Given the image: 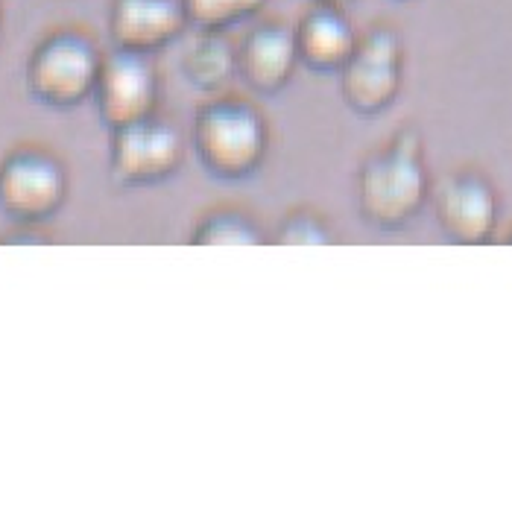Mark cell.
Segmentation results:
<instances>
[{
  "instance_id": "obj_1",
  "label": "cell",
  "mask_w": 512,
  "mask_h": 512,
  "mask_svg": "<svg viewBox=\"0 0 512 512\" xmlns=\"http://www.w3.org/2000/svg\"><path fill=\"white\" fill-rule=\"evenodd\" d=\"M428 197V173L416 132H398L393 144L360 170V211L381 229L407 226Z\"/></svg>"
},
{
  "instance_id": "obj_2",
  "label": "cell",
  "mask_w": 512,
  "mask_h": 512,
  "mask_svg": "<svg viewBox=\"0 0 512 512\" xmlns=\"http://www.w3.org/2000/svg\"><path fill=\"white\" fill-rule=\"evenodd\" d=\"M103 53L77 27H59L36 44L27 62V85L44 106H79L100 79Z\"/></svg>"
},
{
  "instance_id": "obj_3",
  "label": "cell",
  "mask_w": 512,
  "mask_h": 512,
  "mask_svg": "<svg viewBox=\"0 0 512 512\" xmlns=\"http://www.w3.org/2000/svg\"><path fill=\"white\" fill-rule=\"evenodd\" d=\"M65 191L62 161L39 147H18L0 161V208L21 223L53 217L65 202Z\"/></svg>"
},
{
  "instance_id": "obj_4",
  "label": "cell",
  "mask_w": 512,
  "mask_h": 512,
  "mask_svg": "<svg viewBox=\"0 0 512 512\" xmlns=\"http://www.w3.org/2000/svg\"><path fill=\"white\" fill-rule=\"evenodd\" d=\"M404 44L393 27H375L357 39L355 53L343 65L346 103L360 115H378L390 109L401 88Z\"/></svg>"
},
{
  "instance_id": "obj_5",
  "label": "cell",
  "mask_w": 512,
  "mask_h": 512,
  "mask_svg": "<svg viewBox=\"0 0 512 512\" xmlns=\"http://www.w3.org/2000/svg\"><path fill=\"white\" fill-rule=\"evenodd\" d=\"M199 156L220 176L249 173L264 153V123L249 106H211L199 115Z\"/></svg>"
},
{
  "instance_id": "obj_6",
  "label": "cell",
  "mask_w": 512,
  "mask_h": 512,
  "mask_svg": "<svg viewBox=\"0 0 512 512\" xmlns=\"http://www.w3.org/2000/svg\"><path fill=\"white\" fill-rule=\"evenodd\" d=\"M153 88V71L147 68L141 53L115 50L112 56H103L94 91L106 123L126 129L138 120H147V112L153 106Z\"/></svg>"
},
{
  "instance_id": "obj_7",
  "label": "cell",
  "mask_w": 512,
  "mask_h": 512,
  "mask_svg": "<svg viewBox=\"0 0 512 512\" xmlns=\"http://www.w3.org/2000/svg\"><path fill=\"white\" fill-rule=\"evenodd\" d=\"M188 27L182 0H112L109 36L118 50L153 53Z\"/></svg>"
},
{
  "instance_id": "obj_8",
  "label": "cell",
  "mask_w": 512,
  "mask_h": 512,
  "mask_svg": "<svg viewBox=\"0 0 512 512\" xmlns=\"http://www.w3.org/2000/svg\"><path fill=\"white\" fill-rule=\"evenodd\" d=\"M436 217L451 240L480 243L495 229L498 202L486 179L474 173H457L436 191Z\"/></svg>"
},
{
  "instance_id": "obj_9",
  "label": "cell",
  "mask_w": 512,
  "mask_h": 512,
  "mask_svg": "<svg viewBox=\"0 0 512 512\" xmlns=\"http://www.w3.org/2000/svg\"><path fill=\"white\" fill-rule=\"evenodd\" d=\"M293 36H296L299 59L322 74L343 71V65L349 62L357 47L355 27L340 6L314 3L293 27Z\"/></svg>"
},
{
  "instance_id": "obj_10",
  "label": "cell",
  "mask_w": 512,
  "mask_h": 512,
  "mask_svg": "<svg viewBox=\"0 0 512 512\" xmlns=\"http://www.w3.org/2000/svg\"><path fill=\"white\" fill-rule=\"evenodd\" d=\"M179 158V141L170 129L138 120L126 129H120L118 147H115V173L123 182H150L173 170Z\"/></svg>"
},
{
  "instance_id": "obj_11",
  "label": "cell",
  "mask_w": 512,
  "mask_h": 512,
  "mask_svg": "<svg viewBox=\"0 0 512 512\" xmlns=\"http://www.w3.org/2000/svg\"><path fill=\"white\" fill-rule=\"evenodd\" d=\"M296 62H299L296 36L281 21L252 27L243 47L237 50V65L243 68V77L249 79L255 88L284 85Z\"/></svg>"
},
{
  "instance_id": "obj_12",
  "label": "cell",
  "mask_w": 512,
  "mask_h": 512,
  "mask_svg": "<svg viewBox=\"0 0 512 512\" xmlns=\"http://www.w3.org/2000/svg\"><path fill=\"white\" fill-rule=\"evenodd\" d=\"M235 65L237 53L217 30H202V36L191 44V53L185 59L188 77L197 85H208V88L232 77Z\"/></svg>"
},
{
  "instance_id": "obj_13",
  "label": "cell",
  "mask_w": 512,
  "mask_h": 512,
  "mask_svg": "<svg viewBox=\"0 0 512 512\" xmlns=\"http://www.w3.org/2000/svg\"><path fill=\"white\" fill-rule=\"evenodd\" d=\"M267 0H182L188 24L199 30H229L235 24H243L255 18L264 9Z\"/></svg>"
},
{
  "instance_id": "obj_14",
  "label": "cell",
  "mask_w": 512,
  "mask_h": 512,
  "mask_svg": "<svg viewBox=\"0 0 512 512\" xmlns=\"http://www.w3.org/2000/svg\"><path fill=\"white\" fill-rule=\"evenodd\" d=\"M314 3H322V6H346V3H352V0H314Z\"/></svg>"
},
{
  "instance_id": "obj_15",
  "label": "cell",
  "mask_w": 512,
  "mask_h": 512,
  "mask_svg": "<svg viewBox=\"0 0 512 512\" xmlns=\"http://www.w3.org/2000/svg\"><path fill=\"white\" fill-rule=\"evenodd\" d=\"M0 30H3V3H0Z\"/></svg>"
}]
</instances>
